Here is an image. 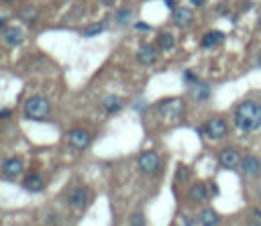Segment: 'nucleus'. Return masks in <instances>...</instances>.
<instances>
[{"label": "nucleus", "instance_id": "obj_12", "mask_svg": "<svg viewBox=\"0 0 261 226\" xmlns=\"http://www.w3.org/2000/svg\"><path fill=\"white\" fill-rule=\"evenodd\" d=\"M241 173L245 177H257L261 173V161L255 155H245L241 161Z\"/></svg>", "mask_w": 261, "mask_h": 226}, {"label": "nucleus", "instance_id": "obj_9", "mask_svg": "<svg viewBox=\"0 0 261 226\" xmlns=\"http://www.w3.org/2000/svg\"><path fill=\"white\" fill-rule=\"evenodd\" d=\"M88 202H90V189H88V187L77 185V187L69 189V193H67V204H69V208H73V210H84V208L88 206Z\"/></svg>", "mask_w": 261, "mask_h": 226}, {"label": "nucleus", "instance_id": "obj_25", "mask_svg": "<svg viewBox=\"0 0 261 226\" xmlns=\"http://www.w3.org/2000/svg\"><path fill=\"white\" fill-rule=\"evenodd\" d=\"M184 81H186V83H192V86H196V83H198L200 79H198V75H196L194 71L186 69V71H184Z\"/></svg>", "mask_w": 261, "mask_h": 226}, {"label": "nucleus", "instance_id": "obj_3", "mask_svg": "<svg viewBox=\"0 0 261 226\" xmlns=\"http://www.w3.org/2000/svg\"><path fill=\"white\" fill-rule=\"evenodd\" d=\"M49 114H51V104H49V100H47L45 96L35 94V96H31V98L24 102V116H27L29 120L43 122V120L49 118Z\"/></svg>", "mask_w": 261, "mask_h": 226}, {"label": "nucleus", "instance_id": "obj_24", "mask_svg": "<svg viewBox=\"0 0 261 226\" xmlns=\"http://www.w3.org/2000/svg\"><path fill=\"white\" fill-rule=\"evenodd\" d=\"M190 179V169L188 167H177V171H175V181H188Z\"/></svg>", "mask_w": 261, "mask_h": 226}, {"label": "nucleus", "instance_id": "obj_10", "mask_svg": "<svg viewBox=\"0 0 261 226\" xmlns=\"http://www.w3.org/2000/svg\"><path fill=\"white\" fill-rule=\"evenodd\" d=\"M137 61L141 63V65H145V67H149V65H153L155 61H157V57H159V47L157 45H151V43H143L139 49H137Z\"/></svg>", "mask_w": 261, "mask_h": 226}, {"label": "nucleus", "instance_id": "obj_17", "mask_svg": "<svg viewBox=\"0 0 261 226\" xmlns=\"http://www.w3.org/2000/svg\"><path fill=\"white\" fill-rule=\"evenodd\" d=\"M222 41H224V33L222 31H210V33H206L202 37L200 45H202V49H212V47L220 45Z\"/></svg>", "mask_w": 261, "mask_h": 226}, {"label": "nucleus", "instance_id": "obj_30", "mask_svg": "<svg viewBox=\"0 0 261 226\" xmlns=\"http://www.w3.org/2000/svg\"><path fill=\"white\" fill-rule=\"evenodd\" d=\"M165 6L169 8V10H175L177 6H175V0H165Z\"/></svg>", "mask_w": 261, "mask_h": 226}, {"label": "nucleus", "instance_id": "obj_8", "mask_svg": "<svg viewBox=\"0 0 261 226\" xmlns=\"http://www.w3.org/2000/svg\"><path fill=\"white\" fill-rule=\"evenodd\" d=\"M241 161H243V157H241L239 149H234V147H224L218 153V165L222 169H228V171L237 169V167H241Z\"/></svg>", "mask_w": 261, "mask_h": 226}, {"label": "nucleus", "instance_id": "obj_20", "mask_svg": "<svg viewBox=\"0 0 261 226\" xmlns=\"http://www.w3.org/2000/svg\"><path fill=\"white\" fill-rule=\"evenodd\" d=\"M106 20H100V22H94V24H88L82 29V37H94V35H100L106 31Z\"/></svg>", "mask_w": 261, "mask_h": 226}, {"label": "nucleus", "instance_id": "obj_2", "mask_svg": "<svg viewBox=\"0 0 261 226\" xmlns=\"http://www.w3.org/2000/svg\"><path fill=\"white\" fill-rule=\"evenodd\" d=\"M155 112H157V116H159L165 124H175V122H179V120L184 118V114H186V100H184V98H175V96L163 98V100H159V102L155 104Z\"/></svg>", "mask_w": 261, "mask_h": 226}, {"label": "nucleus", "instance_id": "obj_4", "mask_svg": "<svg viewBox=\"0 0 261 226\" xmlns=\"http://www.w3.org/2000/svg\"><path fill=\"white\" fill-rule=\"evenodd\" d=\"M137 165H139V169H141L145 175H155V173L159 171V167H161V159H159V155H157L155 151L145 149V151L139 153Z\"/></svg>", "mask_w": 261, "mask_h": 226}, {"label": "nucleus", "instance_id": "obj_7", "mask_svg": "<svg viewBox=\"0 0 261 226\" xmlns=\"http://www.w3.org/2000/svg\"><path fill=\"white\" fill-rule=\"evenodd\" d=\"M24 173V163L20 157H8L2 163V177L8 181H16Z\"/></svg>", "mask_w": 261, "mask_h": 226}, {"label": "nucleus", "instance_id": "obj_22", "mask_svg": "<svg viewBox=\"0 0 261 226\" xmlns=\"http://www.w3.org/2000/svg\"><path fill=\"white\" fill-rule=\"evenodd\" d=\"M192 94H194V98H196V100H200V102H202V100H206V98L210 96V86H208V83H200V81H198V83L194 86Z\"/></svg>", "mask_w": 261, "mask_h": 226}, {"label": "nucleus", "instance_id": "obj_16", "mask_svg": "<svg viewBox=\"0 0 261 226\" xmlns=\"http://www.w3.org/2000/svg\"><path fill=\"white\" fill-rule=\"evenodd\" d=\"M188 200H190L192 204H204V202L208 200V189H206V185H204L202 181H196L194 185H190V189H188Z\"/></svg>", "mask_w": 261, "mask_h": 226}, {"label": "nucleus", "instance_id": "obj_6", "mask_svg": "<svg viewBox=\"0 0 261 226\" xmlns=\"http://www.w3.org/2000/svg\"><path fill=\"white\" fill-rule=\"evenodd\" d=\"M92 143V134L86 128H71L67 132V145L75 151H86Z\"/></svg>", "mask_w": 261, "mask_h": 226}, {"label": "nucleus", "instance_id": "obj_32", "mask_svg": "<svg viewBox=\"0 0 261 226\" xmlns=\"http://www.w3.org/2000/svg\"><path fill=\"white\" fill-rule=\"evenodd\" d=\"M184 224L186 226H194V220H190V216H184Z\"/></svg>", "mask_w": 261, "mask_h": 226}, {"label": "nucleus", "instance_id": "obj_1", "mask_svg": "<svg viewBox=\"0 0 261 226\" xmlns=\"http://www.w3.org/2000/svg\"><path fill=\"white\" fill-rule=\"evenodd\" d=\"M232 122L241 132H255L261 128V102L243 100L234 108Z\"/></svg>", "mask_w": 261, "mask_h": 226}, {"label": "nucleus", "instance_id": "obj_19", "mask_svg": "<svg viewBox=\"0 0 261 226\" xmlns=\"http://www.w3.org/2000/svg\"><path fill=\"white\" fill-rule=\"evenodd\" d=\"M157 47L161 51H171L175 47V37L171 33H159L157 35Z\"/></svg>", "mask_w": 261, "mask_h": 226}, {"label": "nucleus", "instance_id": "obj_27", "mask_svg": "<svg viewBox=\"0 0 261 226\" xmlns=\"http://www.w3.org/2000/svg\"><path fill=\"white\" fill-rule=\"evenodd\" d=\"M128 222H130V226H145V218H143V214H133L130 218H128Z\"/></svg>", "mask_w": 261, "mask_h": 226}, {"label": "nucleus", "instance_id": "obj_5", "mask_svg": "<svg viewBox=\"0 0 261 226\" xmlns=\"http://www.w3.org/2000/svg\"><path fill=\"white\" fill-rule=\"evenodd\" d=\"M202 128H204V136L206 138H212V140H222L226 136V132H228V126H226V122L220 116L208 118Z\"/></svg>", "mask_w": 261, "mask_h": 226}, {"label": "nucleus", "instance_id": "obj_13", "mask_svg": "<svg viewBox=\"0 0 261 226\" xmlns=\"http://www.w3.org/2000/svg\"><path fill=\"white\" fill-rule=\"evenodd\" d=\"M171 18H173V24H175V26L186 29V26H190V24L194 22V12H192V8H188V6H177V8L173 10Z\"/></svg>", "mask_w": 261, "mask_h": 226}, {"label": "nucleus", "instance_id": "obj_21", "mask_svg": "<svg viewBox=\"0 0 261 226\" xmlns=\"http://www.w3.org/2000/svg\"><path fill=\"white\" fill-rule=\"evenodd\" d=\"M114 20L118 22V24H130V20H133V10L130 8H118L116 12H114Z\"/></svg>", "mask_w": 261, "mask_h": 226}, {"label": "nucleus", "instance_id": "obj_33", "mask_svg": "<svg viewBox=\"0 0 261 226\" xmlns=\"http://www.w3.org/2000/svg\"><path fill=\"white\" fill-rule=\"evenodd\" d=\"M2 2H16V0H2Z\"/></svg>", "mask_w": 261, "mask_h": 226}, {"label": "nucleus", "instance_id": "obj_31", "mask_svg": "<svg viewBox=\"0 0 261 226\" xmlns=\"http://www.w3.org/2000/svg\"><path fill=\"white\" fill-rule=\"evenodd\" d=\"M190 4H192V6H204L206 0H190Z\"/></svg>", "mask_w": 261, "mask_h": 226}, {"label": "nucleus", "instance_id": "obj_29", "mask_svg": "<svg viewBox=\"0 0 261 226\" xmlns=\"http://www.w3.org/2000/svg\"><path fill=\"white\" fill-rule=\"evenodd\" d=\"M10 114H12V112H10V108H2V110H0V118H2V120H8V118H10Z\"/></svg>", "mask_w": 261, "mask_h": 226}, {"label": "nucleus", "instance_id": "obj_14", "mask_svg": "<svg viewBox=\"0 0 261 226\" xmlns=\"http://www.w3.org/2000/svg\"><path fill=\"white\" fill-rule=\"evenodd\" d=\"M22 189L29 193H41L45 189V179L41 173H29L22 179Z\"/></svg>", "mask_w": 261, "mask_h": 226}, {"label": "nucleus", "instance_id": "obj_15", "mask_svg": "<svg viewBox=\"0 0 261 226\" xmlns=\"http://www.w3.org/2000/svg\"><path fill=\"white\" fill-rule=\"evenodd\" d=\"M100 106H102V110H104L106 114H116V112H120V110H122L124 102H122V98H120V96L108 94V96H104V98H102Z\"/></svg>", "mask_w": 261, "mask_h": 226}, {"label": "nucleus", "instance_id": "obj_18", "mask_svg": "<svg viewBox=\"0 0 261 226\" xmlns=\"http://www.w3.org/2000/svg\"><path fill=\"white\" fill-rule=\"evenodd\" d=\"M198 222H200L202 226H216V224L220 222V218H218V212H216L214 208H204V210L198 214Z\"/></svg>", "mask_w": 261, "mask_h": 226}, {"label": "nucleus", "instance_id": "obj_11", "mask_svg": "<svg viewBox=\"0 0 261 226\" xmlns=\"http://www.w3.org/2000/svg\"><path fill=\"white\" fill-rule=\"evenodd\" d=\"M24 41V33L18 26H4L2 29V43L6 47H18Z\"/></svg>", "mask_w": 261, "mask_h": 226}, {"label": "nucleus", "instance_id": "obj_23", "mask_svg": "<svg viewBox=\"0 0 261 226\" xmlns=\"http://www.w3.org/2000/svg\"><path fill=\"white\" fill-rule=\"evenodd\" d=\"M18 16H20L22 20H27V22H33V20L37 18V12L33 10V6H24V8L18 12Z\"/></svg>", "mask_w": 261, "mask_h": 226}, {"label": "nucleus", "instance_id": "obj_28", "mask_svg": "<svg viewBox=\"0 0 261 226\" xmlns=\"http://www.w3.org/2000/svg\"><path fill=\"white\" fill-rule=\"evenodd\" d=\"M133 26H135L137 31H149V29H151V26H149L147 22H143V20H137V22H135Z\"/></svg>", "mask_w": 261, "mask_h": 226}, {"label": "nucleus", "instance_id": "obj_26", "mask_svg": "<svg viewBox=\"0 0 261 226\" xmlns=\"http://www.w3.org/2000/svg\"><path fill=\"white\" fill-rule=\"evenodd\" d=\"M249 226H261V210H259V208H255V210L251 212V222H249Z\"/></svg>", "mask_w": 261, "mask_h": 226}]
</instances>
